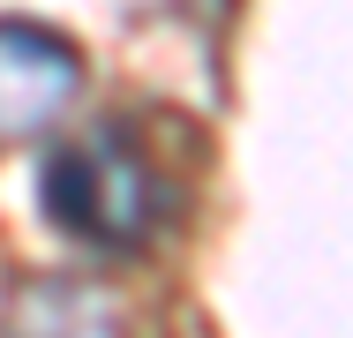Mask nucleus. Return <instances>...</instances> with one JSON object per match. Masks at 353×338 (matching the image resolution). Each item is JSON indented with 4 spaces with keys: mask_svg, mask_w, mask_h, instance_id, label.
I'll return each instance as SVG.
<instances>
[{
    "mask_svg": "<svg viewBox=\"0 0 353 338\" xmlns=\"http://www.w3.org/2000/svg\"><path fill=\"white\" fill-rule=\"evenodd\" d=\"M0 338H121V308L83 278H15L0 293Z\"/></svg>",
    "mask_w": 353,
    "mask_h": 338,
    "instance_id": "7ed1b4c3",
    "label": "nucleus"
},
{
    "mask_svg": "<svg viewBox=\"0 0 353 338\" xmlns=\"http://www.w3.org/2000/svg\"><path fill=\"white\" fill-rule=\"evenodd\" d=\"M38 210H46L53 233H68L90 256H136L165 218V188L121 128H83L46 150Z\"/></svg>",
    "mask_w": 353,
    "mask_h": 338,
    "instance_id": "f257e3e1",
    "label": "nucleus"
},
{
    "mask_svg": "<svg viewBox=\"0 0 353 338\" xmlns=\"http://www.w3.org/2000/svg\"><path fill=\"white\" fill-rule=\"evenodd\" d=\"M83 106V53L53 23L0 15V150L38 143Z\"/></svg>",
    "mask_w": 353,
    "mask_h": 338,
    "instance_id": "f03ea898",
    "label": "nucleus"
}]
</instances>
